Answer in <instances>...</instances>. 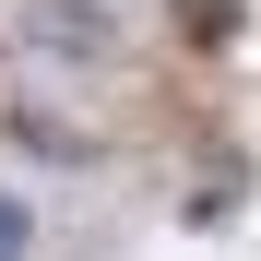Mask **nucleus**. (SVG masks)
Segmentation results:
<instances>
[{"label":"nucleus","instance_id":"1","mask_svg":"<svg viewBox=\"0 0 261 261\" xmlns=\"http://www.w3.org/2000/svg\"><path fill=\"white\" fill-rule=\"evenodd\" d=\"M12 48L36 71H119V0H24Z\"/></svg>","mask_w":261,"mask_h":261},{"label":"nucleus","instance_id":"2","mask_svg":"<svg viewBox=\"0 0 261 261\" xmlns=\"http://www.w3.org/2000/svg\"><path fill=\"white\" fill-rule=\"evenodd\" d=\"M0 143H12L24 166H48V178H83V166L107 154V143H95L71 107H36V95H12V107H0Z\"/></svg>","mask_w":261,"mask_h":261},{"label":"nucleus","instance_id":"3","mask_svg":"<svg viewBox=\"0 0 261 261\" xmlns=\"http://www.w3.org/2000/svg\"><path fill=\"white\" fill-rule=\"evenodd\" d=\"M166 24H178L190 60H226L238 36H249V0H166Z\"/></svg>","mask_w":261,"mask_h":261},{"label":"nucleus","instance_id":"4","mask_svg":"<svg viewBox=\"0 0 261 261\" xmlns=\"http://www.w3.org/2000/svg\"><path fill=\"white\" fill-rule=\"evenodd\" d=\"M36 249H48V214H36V190L0 178V261H36Z\"/></svg>","mask_w":261,"mask_h":261},{"label":"nucleus","instance_id":"5","mask_svg":"<svg viewBox=\"0 0 261 261\" xmlns=\"http://www.w3.org/2000/svg\"><path fill=\"white\" fill-rule=\"evenodd\" d=\"M238 202H249V166H226V178L190 190V226H238Z\"/></svg>","mask_w":261,"mask_h":261},{"label":"nucleus","instance_id":"6","mask_svg":"<svg viewBox=\"0 0 261 261\" xmlns=\"http://www.w3.org/2000/svg\"><path fill=\"white\" fill-rule=\"evenodd\" d=\"M0 60H12V48H0Z\"/></svg>","mask_w":261,"mask_h":261}]
</instances>
